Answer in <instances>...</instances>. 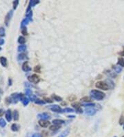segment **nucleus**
I'll return each mask as SVG.
<instances>
[{
    "label": "nucleus",
    "instance_id": "27",
    "mask_svg": "<svg viewBox=\"0 0 124 137\" xmlns=\"http://www.w3.org/2000/svg\"><path fill=\"white\" fill-rule=\"evenodd\" d=\"M81 101H82V102H85V103H88V102H90L91 101V99L89 98V97H83L81 99Z\"/></svg>",
    "mask_w": 124,
    "mask_h": 137
},
{
    "label": "nucleus",
    "instance_id": "26",
    "mask_svg": "<svg viewBox=\"0 0 124 137\" xmlns=\"http://www.w3.org/2000/svg\"><path fill=\"white\" fill-rule=\"evenodd\" d=\"M26 50V45H20L18 47V51H19V52L25 51Z\"/></svg>",
    "mask_w": 124,
    "mask_h": 137
},
{
    "label": "nucleus",
    "instance_id": "9",
    "mask_svg": "<svg viewBox=\"0 0 124 137\" xmlns=\"http://www.w3.org/2000/svg\"><path fill=\"white\" fill-rule=\"evenodd\" d=\"M37 117L39 118H41V120H46V121L50 118V115L48 113H39V114L37 115Z\"/></svg>",
    "mask_w": 124,
    "mask_h": 137
},
{
    "label": "nucleus",
    "instance_id": "16",
    "mask_svg": "<svg viewBox=\"0 0 124 137\" xmlns=\"http://www.w3.org/2000/svg\"><path fill=\"white\" fill-rule=\"evenodd\" d=\"M52 123L54 125H61L62 124H64L65 123V121L63 120H60V119H55L52 121Z\"/></svg>",
    "mask_w": 124,
    "mask_h": 137
},
{
    "label": "nucleus",
    "instance_id": "47",
    "mask_svg": "<svg viewBox=\"0 0 124 137\" xmlns=\"http://www.w3.org/2000/svg\"><path fill=\"white\" fill-rule=\"evenodd\" d=\"M45 100H46V102H48V103H52V100H51L50 99H48V98H45Z\"/></svg>",
    "mask_w": 124,
    "mask_h": 137
},
{
    "label": "nucleus",
    "instance_id": "39",
    "mask_svg": "<svg viewBox=\"0 0 124 137\" xmlns=\"http://www.w3.org/2000/svg\"><path fill=\"white\" fill-rule=\"evenodd\" d=\"M24 58H26V55L24 54V53L20 54V55L18 56V60H23Z\"/></svg>",
    "mask_w": 124,
    "mask_h": 137
},
{
    "label": "nucleus",
    "instance_id": "21",
    "mask_svg": "<svg viewBox=\"0 0 124 137\" xmlns=\"http://www.w3.org/2000/svg\"><path fill=\"white\" fill-rule=\"evenodd\" d=\"M21 102H22V104L24 105V106H26V105H28L29 102H30V99L28 98H26L24 97L22 100H21Z\"/></svg>",
    "mask_w": 124,
    "mask_h": 137
},
{
    "label": "nucleus",
    "instance_id": "23",
    "mask_svg": "<svg viewBox=\"0 0 124 137\" xmlns=\"http://www.w3.org/2000/svg\"><path fill=\"white\" fill-rule=\"evenodd\" d=\"M39 1H37V0H31V1H30V2H29V5L31 6V7H33V6H34L36 4H39Z\"/></svg>",
    "mask_w": 124,
    "mask_h": 137
},
{
    "label": "nucleus",
    "instance_id": "14",
    "mask_svg": "<svg viewBox=\"0 0 124 137\" xmlns=\"http://www.w3.org/2000/svg\"><path fill=\"white\" fill-rule=\"evenodd\" d=\"M0 63L4 67H6L7 66V59L4 57H0Z\"/></svg>",
    "mask_w": 124,
    "mask_h": 137
},
{
    "label": "nucleus",
    "instance_id": "34",
    "mask_svg": "<svg viewBox=\"0 0 124 137\" xmlns=\"http://www.w3.org/2000/svg\"><path fill=\"white\" fill-rule=\"evenodd\" d=\"M95 105L94 103H86V104H84V105H83V107H94Z\"/></svg>",
    "mask_w": 124,
    "mask_h": 137
},
{
    "label": "nucleus",
    "instance_id": "42",
    "mask_svg": "<svg viewBox=\"0 0 124 137\" xmlns=\"http://www.w3.org/2000/svg\"><path fill=\"white\" fill-rule=\"evenodd\" d=\"M30 100H31V101H35V100H37L36 96H32L31 98H30Z\"/></svg>",
    "mask_w": 124,
    "mask_h": 137
},
{
    "label": "nucleus",
    "instance_id": "33",
    "mask_svg": "<svg viewBox=\"0 0 124 137\" xmlns=\"http://www.w3.org/2000/svg\"><path fill=\"white\" fill-rule=\"evenodd\" d=\"M106 74L108 75L110 77H112V78H115L116 76L115 73L112 72V71H108V73H106Z\"/></svg>",
    "mask_w": 124,
    "mask_h": 137
},
{
    "label": "nucleus",
    "instance_id": "15",
    "mask_svg": "<svg viewBox=\"0 0 124 137\" xmlns=\"http://www.w3.org/2000/svg\"><path fill=\"white\" fill-rule=\"evenodd\" d=\"M69 134H70V129L68 128V129H65L58 137H67Z\"/></svg>",
    "mask_w": 124,
    "mask_h": 137
},
{
    "label": "nucleus",
    "instance_id": "52",
    "mask_svg": "<svg viewBox=\"0 0 124 137\" xmlns=\"http://www.w3.org/2000/svg\"></svg>",
    "mask_w": 124,
    "mask_h": 137
},
{
    "label": "nucleus",
    "instance_id": "51",
    "mask_svg": "<svg viewBox=\"0 0 124 137\" xmlns=\"http://www.w3.org/2000/svg\"></svg>",
    "mask_w": 124,
    "mask_h": 137
},
{
    "label": "nucleus",
    "instance_id": "37",
    "mask_svg": "<svg viewBox=\"0 0 124 137\" xmlns=\"http://www.w3.org/2000/svg\"><path fill=\"white\" fill-rule=\"evenodd\" d=\"M19 4V1L18 0H15L13 1V9L15 10L17 8V6Z\"/></svg>",
    "mask_w": 124,
    "mask_h": 137
},
{
    "label": "nucleus",
    "instance_id": "4",
    "mask_svg": "<svg viewBox=\"0 0 124 137\" xmlns=\"http://www.w3.org/2000/svg\"><path fill=\"white\" fill-rule=\"evenodd\" d=\"M49 108L54 112H57V113H61L63 112V110L61 109V107L57 105H54L52 106H50Z\"/></svg>",
    "mask_w": 124,
    "mask_h": 137
},
{
    "label": "nucleus",
    "instance_id": "53",
    "mask_svg": "<svg viewBox=\"0 0 124 137\" xmlns=\"http://www.w3.org/2000/svg\"></svg>",
    "mask_w": 124,
    "mask_h": 137
},
{
    "label": "nucleus",
    "instance_id": "20",
    "mask_svg": "<svg viewBox=\"0 0 124 137\" xmlns=\"http://www.w3.org/2000/svg\"><path fill=\"white\" fill-rule=\"evenodd\" d=\"M19 115L18 111H17V110H15V111H14V113H13V118H14V121H18V120H19Z\"/></svg>",
    "mask_w": 124,
    "mask_h": 137
},
{
    "label": "nucleus",
    "instance_id": "22",
    "mask_svg": "<svg viewBox=\"0 0 124 137\" xmlns=\"http://www.w3.org/2000/svg\"><path fill=\"white\" fill-rule=\"evenodd\" d=\"M113 69L115 70V73H119L122 71V67L117 66H113Z\"/></svg>",
    "mask_w": 124,
    "mask_h": 137
},
{
    "label": "nucleus",
    "instance_id": "45",
    "mask_svg": "<svg viewBox=\"0 0 124 137\" xmlns=\"http://www.w3.org/2000/svg\"><path fill=\"white\" fill-rule=\"evenodd\" d=\"M119 55H120L121 56H124V50H123V51H122V52H121V53H119Z\"/></svg>",
    "mask_w": 124,
    "mask_h": 137
},
{
    "label": "nucleus",
    "instance_id": "18",
    "mask_svg": "<svg viewBox=\"0 0 124 137\" xmlns=\"http://www.w3.org/2000/svg\"><path fill=\"white\" fill-rule=\"evenodd\" d=\"M19 126L16 123H14L11 125V130L13 132H17L19 131Z\"/></svg>",
    "mask_w": 124,
    "mask_h": 137
},
{
    "label": "nucleus",
    "instance_id": "49",
    "mask_svg": "<svg viewBox=\"0 0 124 137\" xmlns=\"http://www.w3.org/2000/svg\"><path fill=\"white\" fill-rule=\"evenodd\" d=\"M62 105H67V103H63Z\"/></svg>",
    "mask_w": 124,
    "mask_h": 137
},
{
    "label": "nucleus",
    "instance_id": "19",
    "mask_svg": "<svg viewBox=\"0 0 124 137\" xmlns=\"http://www.w3.org/2000/svg\"><path fill=\"white\" fill-rule=\"evenodd\" d=\"M60 128H61V125H54L50 127V129L51 131H57Z\"/></svg>",
    "mask_w": 124,
    "mask_h": 137
},
{
    "label": "nucleus",
    "instance_id": "5",
    "mask_svg": "<svg viewBox=\"0 0 124 137\" xmlns=\"http://www.w3.org/2000/svg\"><path fill=\"white\" fill-rule=\"evenodd\" d=\"M72 106H73L74 108H75L76 112L79 113H83V110L81 109V107H80V106H81V104H80L79 103H74L72 104Z\"/></svg>",
    "mask_w": 124,
    "mask_h": 137
},
{
    "label": "nucleus",
    "instance_id": "35",
    "mask_svg": "<svg viewBox=\"0 0 124 137\" xmlns=\"http://www.w3.org/2000/svg\"><path fill=\"white\" fill-rule=\"evenodd\" d=\"M21 33H22L24 35H28L26 27H23V28H21Z\"/></svg>",
    "mask_w": 124,
    "mask_h": 137
},
{
    "label": "nucleus",
    "instance_id": "25",
    "mask_svg": "<svg viewBox=\"0 0 124 137\" xmlns=\"http://www.w3.org/2000/svg\"><path fill=\"white\" fill-rule=\"evenodd\" d=\"M52 98L55 100H56V101H58V102H60V101H62V98H61V97L58 96H57V95H52Z\"/></svg>",
    "mask_w": 124,
    "mask_h": 137
},
{
    "label": "nucleus",
    "instance_id": "38",
    "mask_svg": "<svg viewBox=\"0 0 124 137\" xmlns=\"http://www.w3.org/2000/svg\"><path fill=\"white\" fill-rule=\"evenodd\" d=\"M26 94L28 96H31L32 95V91L30 89H27L26 90Z\"/></svg>",
    "mask_w": 124,
    "mask_h": 137
},
{
    "label": "nucleus",
    "instance_id": "36",
    "mask_svg": "<svg viewBox=\"0 0 124 137\" xmlns=\"http://www.w3.org/2000/svg\"><path fill=\"white\" fill-rule=\"evenodd\" d=\"M0 35L1 36L5 35V29L3 27H0Z\"/></svg>",
    "mask_w": 124,
    "mask_h": 137
},
{
    "label": "nucleus",
    "instance_id": "44",
    "mask_svg": "<svg viewBox=\"0 0 124 137\" xmlns=\"http://www.w3.org/2000/svg\"><path fill=\"white\" fill-rule=\"evenodd\" d=\"M4 44V40L0 39V45H3Z\"/></svg>",
    "mask_w": 124,
    "mask_h": 137
},
{
    "label": "nucleus",
    "instance_id": "41",
    "mask_svg": "<svg viewBox=\"0 0 124 137\" xmlns=\"http://www.w3.org/2000/svg\"><path fill=\"white\" fill-rule=\"evenodd\" d=\"M32 137H42L41 134H39V133H35V134H33Z\"/></svg>",
    "mask_w": 124,
    "mask_h": 137
},
{
    "label": "nucleus",
    "instance_id": "32",
    "mask_svg": "<svg viewBox=\"0 0 124 137\" xmlns=\"http://www.w3.org/2000/svg\"><path fill=\"white\" fill-rule=\"evenodd\" d=\"M68 100H69V101H73V100H75L76 99H77V97L75 96L74 95H71L70 96L68 97Z\"/></svg>",
    "mask_w": 124,
    "mask_h": 137
},
{
    "label": "nucleus",
    "instance_id": "11",
    "mask_svg": "<svg viewBox=\"0 0 124 137\" xmlns=\"http://www.w3.org/2000/svg\"><path fill=\"white\" fill-rule=\"evenodd\" d=\"M11 99L13 100V102L14 103H17L18 102V100H19V97L18 94H13L11 95Z\"/></svg>",
    "mask_w": 124,
    "mask_h": 137
},
{
    "label": "nucleus",
    "instance_id": "50",
    "mask_svg": "<svg viewBox=\"0 0 124 137\" xmlns=\"http://www.w3.org/2000/svg\"><path fill=\"white\" fill-rule=\"evenodd\" d=\"M1 48H0V51H1Z\"/></svg>",
    "mask_w": 124,
    "mask_h": 137
},
{
    "label": "nucleus",
    "instance_id": "46",
    "mask_svg": "<svg viewBox=\"0 0 124 137\" xmlns=\"http://www.w3.org/2000/svg\"><path fill=\"white\" fill-rule=\"evenodd\" d=\"M68 118H74L75 116H73V115H72V116H68Z\"/></svg>",
    "mask_w": 124,
    "mask_h": 137
},
{
    "label": "nucleus",
    "instance_id": "3",
    "mask_svg": "<svg viewBox=\"0 0 124 137\" xmlns=\"http://www.w3.org/2000/svg\"><path fill=\"white\" fill-rule=\"evenodd\" d=\"M28 80L30 81V82H33V83H34V84H37L40 81V78L37 74H33L32 76H30L28 77Z\"/></svg>",
    "mask_w": 124,
    "mask_h": 137
},
{
    "label": "nucleus",
    "instance_id": "6",
    "mask_svg": "<svg viewBox=\"0 0 124 137\" xmlns=\"http://www.w3.org/2000/svg\"><path fill=\"white\" fill-rule=\"evenodd\" d=\"M85 112H86V113L88 116H94L95 113H97V110L95 109L92 108V107H88V108L86 109Z\"/></svg>",
    "mask_w": 124,
    "mask_h": 137
},
{
    "label": "nucleus",
    "instance_id": "48",
    "mask_svg": "<svg viewBox=\"0 0 124 137\" xmlns=\"http://www.w3.org/2000/svg\"><path fill=\"white\" fill-rule=\"evenodd\" d=\"M11 79H9V85H11Z\"/></svg>",
    "mask_w": 124,
    "mask_h": 137
},
{
    "label": "nucleus",
    "instance_id": "10",
    "mask_svg": "<svg viewBox=\"0 0 124 137\" xmlns=\"http://www.w3.org/2000/svg\"><path fill=\"white\" fill-rule=\"evenodd\" d=\"M49 121H46V120H40L39 121V125L41 126V128H48L50 125Z\"/></svg>",
    "mask_w": 124,
    "mask_h": 137
},
{
    "label": "nucleus",
    "instance_id": "30",
    "mask_svg": "<svg viewBox=\"0 0 124 137\" xmlns=\"http://www.w3.org/2000/svg\"><path fill=\"white\" fill-rule=\"evenodd\" d=\"M34 103H35L36 104H38V105H43V104L46 103L45 101H43V100H39V99H37V100L34 101Z\"/></svg>",
    "mask_w": 124,
    "mask_h": 137
},
{
    "label": "nucleus",
    "instance_id": "8",
    "mask_svg": "<svg viewBox=\"0 0 124 137\" xmlns=\"http://www.w3.org/2000/svg\"><path fill=\"white\" fill-rule=\"evenodd\" d=\"M33 21V18H30V17H26L25 19H24L21 23V27L23 28L25 27V26H26L27 24L29 23V22H32Z\"/></svg>",
    "mask_w": 124,
    "mask_h": 137
},
{
    "label": "nucleus",
    "instance_id": "13",
    "mask_svg": "<svg viewBox=\"0 0 124 137\" xmlns=\"http://www.w3.org/2000/svg\"><path fill=\"white\" fill-rule=\"evenodd\" d=\"M6 118L8 122H10L12 121V113H11V111L10 109H8L6 112Z\"/></svg>",
    "mask_w": 124,
    "mask_h": 137
},
{
    "label": "nucleus",
    "instance_id": "28",
    "mask_svg": "<svg viewBox=\"0 0 124 137\" xmlns=\"http://www.w3.org/2000/svg\"><path fill=\"white\" fill-rule=\"evenodd\" d=\"M63 112H67V113H72L74 112V109L72 108H65L63 109Z\"/></svg>",
    "mask_w": 124,
    "mask_h": 137
},
{
    "label": "nucleus",
    "instance_id": "1",
    "mask_svg": "<svg viewBox=\"0 0 124 137\" xmlns=\"http://www.w3.org/2000/svg\"><path fill=\"white\" fill-rule=\"evenodd\" d=\"M90 94L91 96L93 98L97 100H103L105 98V96H106V94L103 92L99 91V90H96V89H92Z\"/></svg>",
    "mask_w": 124,
    "mask_h": 137
},
{
    "label": "nucleus",
    "instance_id": "31",
    "mask_svg": "<svg viewBox=\"0 0 124 137\" xmlns=\"http://www.w3.org/2000/svg\"><path fill=\"white\" fill-rule=\"evenodd\" d=\"M34 71L35 73H41V67H40V66H36L34 68Z\"/></svg>",
    "mask_w": 124,
    "mask_h": 137
},
{
    "label": "nucleus",
    "instance_id": "40",
    "mask_svg": "<svg viewBox=\"0 0 124 137\" xmlns=\"http://www.w3.org/2000/svg\"><path fill=\"white\" fill-rule=\"evenodd\" d=\"M124 123V116H121V117H120V119H119V124L120 125H123Z\"/></svg>",
    "mask_w": 124,
    "mask_h": 137
},
{
    "label": "nucleus",
    "instance_id": "12",
    "mask_svg": "<svg viewBox=\"0 0 124 137\" xmlns=\"http://www.w3.org/2000/svg\"><path fill=\"white\" fill-rule=\"evenodd\" d=\"M22 69H23L24 71H26V72L29 71L31 70V69H30V68L29 67V66H28V62H24V64L22 65Z\"/></svg>",
    "mask_w": 124,
    "mask_h": 137
},
{
    "label": "nucleus",
    "instance_id": "29",
    "mask_svg": "<svg viewBox=\"0 0 124 137\" xmlns=\"http://www.w3.org/2000/svg\"><path fill=\"white\" fill-rule=\"evenodd\" d=\"M6 123L4 121V119L0 118V126L1 128H4V127H6Z\"/></svg>",
    "mask_w": 124,
    "mask_h": 137
},
{
    "label": "nucleus",
    "instance_id": "7",
    "mask_svg": "<svg viewBox=\"0 0 124 137\" xmlns=\"http://www.w3.org/2000/svg\"><path fill=\"white\" fill-rule=\"evenodd\" d=\"M13 10H10V12H8V13L6 15V16L5 17V24L6 26H8L9 24V22L13 17Z\"/></svg>",
    "mask_w": 124,
    "mask_h": 137
},
{
    "label": "nucleus",
    "instance_id": "2",
    "mask_svg": "<svg viewBox=\"0 0 124 137\" xmlns=\"http://www.w3.org/2000/svg\"><path fill=\"white\" fill-rule=\"evenodd\" d=\"M95 86L97 88L100 89H102V90H104V91H107L109 89V86L107 83L104 82H102V81H99L97 82L96 84H95Z\"/></svg>",
    "mask_w": 124,
    "mask_h": 137
},
{
    "label": "nucleus",
    "instance_id": "43",
    "mask_svg": "<svg viewBox=\"0 0 124 137\" xmlns=\"http://www.w3.org/2000/svg\"><path fill=\"white\" fill-rule=\"evenodd\" d=\"M4 113V111L2 109H0V117L3 116V114Z\"/></svg>",
    "mask_w": 124,
    "mask_h": 137
},
{
    "label": "nucleus",
    "instance_id": "24",
    "mask_svg": "<svg viewBox=\"0 0 124 137\" xmlns=\"http://www.w3.org/2000/svg\"><path fill=\"white\" fill-rule=\"evenodd\" d=\"M18 42H19L20 44L24 45V44H25V42H26V39H25L24 37L21 36V37H19V39H18Z\"/></svg>",
    "mask_w": 124,
    "mask_h": 137
},
{
    "label": "nucleus",
    "instance_id": "17",
    "mask_svg": "<svg viewBox=\"0 0 124 137\" xmlns=\"http://www.w3.org/2000/svg\"><path fill=\"white\" fill-rule=\"evenodd\" d=\"M117 65H119V66L121 67H124V58L123 57H119L118 59V62H117Z\"/></svg>",
    "mask_w": 124,
    "mask_h": 137
}]
</instances>
